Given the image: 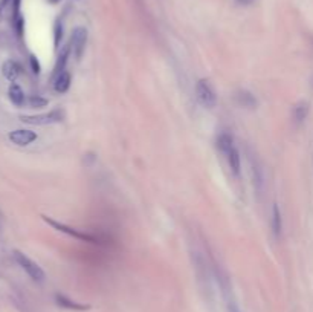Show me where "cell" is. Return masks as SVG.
Masks as SVG:
<instances>
[{
    "label": "cell",
    "instance_id": "obj_23",
    "mask_svg": "<svg viewBox=\"0 0 313 312\" xmlns=\"http://www.w3.org/2000/svg\"><path fill=\"white\" fill-rule=\"evenodd\" d=\"M234 312H235V311H234Z\"/></svg>",
    "mask_w": 313,
    "mask_h": 312
},
{
    "label": "cell",
    "instance_id": "obj_21",
    "mask_svg": "<svg viewBox=\"0 0 313 312\" xmlns=\"http://www.w3.org/2000/svg\"><path fill=\"white\" fill-rule=\"evenodd\" d=\"M9 2H11V0H2V2H0V3H2V6H6Z\"/></svg>",
    "mask_w": 313,
    "mask_h": 312
},
{
    "label": "cell",
    "instance_id": "obj_22",
    "mask_svg": "<svg viewBox=\"0 0 313 312\" xmlns=\"http://www.w3.org/2000/svg\"><path fill=\"white\" fill-rule=\"evenodd\" d=\"M47 2L54 5V3H58V2H61V0H47Z\"/></svg>",
    "mask_w": 313,
    "mask_h": 312
},
{
    "label": "cell",
    "instance_id": "obj_14",
    "mask_svg": "<svg viewBox=\"0 0 313 312\" xmlns=\"http://www.w3.org/2000/svg\"><path fill=\"white\" fill-rule=\"evenodd\" d=\"M70 44H66L63 49L60 51V55L57 58V63H55V67H54V77H57L60 72L66 70V64L69 61V57H70Z\"/></svg>",
    "mask_w": 313,
    "mask_h": 312
},
{
    "label": "cell",
    "instance_id": "obj_3",
    "mask_svg": "<svg viewBox=\"0 0 313 312\" xmlns=\"http://www.w3.org/2000/svg\"><path fill=\"white\" fill-rule=\"evenodd\" d=\"M14 259L18 263V267L25 271L34 282H43L44 280V271L41 270V267H38L37 263L29 259L26 254H23L21 251H14Z\"/></svg>",
    "mask_w": 313,
    "mask_h": 312
},
{
    "label": "cell",
    "instance_id": "obj_1",
    "mask_svg": "<svg viewBox=\"0 0 313 312\" xmlns=\"http://www.w3.org/2000/svg\"><path fill=\"white\" fill-rule=\"evenodd\" d=\"M43 218V221L46 222V224H49L52 228H55L57 231H60V233H64V234H67V236H70V237H75L77 241H81V242H87V244H101V239L98 237V236H95V234H87V233H84V231H80V230H77V228H72V227H69V225H66V224H61V222H58V221H54L52 218H49V216H41Z\"/></svg>",
    "mask_w": 313,
    "mask_h": 312
},
{
    "label": "cell",
    "instance_id": "obj_17",
    "mask_svg": "<svg viewBox=\"0 0 313 312\" xmlns=\"http://www.w3.org/2000/svg\"><path fill=\"white\" fill-rule=\"evenodd\" d=\"M28 104L31 106V107H34V109H40V107H44V106H47V100L46 98H41V97H31L29 100H28Z\"/></svg>",
    "mask_w": 313,
    "mask_h": 312
},
{
    "label": "cell",
    "instance_id": "obj_5",
    "mask_svg": "<svg viewBox=\"0 0 313 312\" xmlns=\"http://www.w3.org/2000/svg\"><path fill=\"white\" fill-rule=\"evenodd\" d=\"M86 44H87V29L84 26H77L72 31L70 37V51L75 55V58H81L86 51Z\"/></svg>",
    "mask_w": 313,
    "mask_h": 312
},
{
    "label": "cell",
    "instance_id": "obj_2",
    "mask_svg": "<svg viewBox=\"0 0 313 312\" xmlns=\"http://www.w3.org/2000/svg\"><path fill=\"white\" fill-rule=\"evenodd\" d=\"M23 123L26 124H34V126H49V124H57L61 123L64 119V112L61 109H54L47 113H40V115H26L20 118Z\"/></svg>",
    "mask_w": 313,
    "mask_h": 312
},
{
    "label": "cell",
    "instance_id": "obj_19",
    "mask_svg": "<svg viewBox=\"0 0 313 312\" xmlns=\"http://www.w3.org/2000/svg\"><path fill=\"white\" fill-rule=\"evenodd\" d=\"M29 60H31V66H32V72H34V74H40V64H38L37 58L32 55Z\"/></svg>",
    "mask_w": 313,
    "mask_h": 312
},
{
    "label": "cell",
    "instance_id": "obj_12",
    "mask_svg": "<svg viewBox=\"0 0 313 312\" xmlns=\"http://www.w3.org/2000/svg\"><path fill=\"white\" fill-rule=\"evenodd\" d=\"M2 70H3L5 78L14 83V81L18 78V75H20L21 67H20V64H18L17 61H14V60H6V61L3 63V66H2Z\"/></svg>",
    "mask_w": 313,
    "mask_h": 312
},
{
    "label": "cell",
    "instance_id": "obj_6",
    "mask_svg": "<svg viewBox=\"0 0 313 312\" xmlns=\"http://www.w3.org/2000/svg\"><path fill=\"white\" fill-rule=\"evenodd\" d=\"M37 139V133L32 130H26V129H18V130H12L9 133V141L15 146L20 147H26L29 144H32Z\"/></svg>",
    "mask_w": 313,
    "mask_h": 312
},
{
    "label": "cell",
    "instance_id": "obj_8",
    "mask_svg": "<svg viewBox=\"0 0 313 312\" xmlns=\"http://www.w3.org/2000/svg\"><path fill=\"white\" fill-rule=\"evenodd\" d=\"M72 77L69 70H63L57 77H54V89L57 93H66L70 87Z\"/></svg>",
    "mask_w": 313,
    "mask_h": 312
},
{
    "label": "cell",
    "instance_id": "obj_18",
    "mask_svg": "<svg viewBox=\"0 0 313 312\" xmlns=\"http://www.w3.org/2000/svg\"><path fill=\"white\" fill-rule=\"evenodd\" d=\"M61 37H63V28H61V23L58 20L57 25H55V47H58V44L61 41Z\"/></svg>",
    "mask_w": 313,
    "mask_h": 312
},
{
    "label": "cell",
    "instance_id": "obj_20",
    "mask_svg": "<svg viewBox=\"0 0 313 312\" xmlns=\"http://www.w3.org/2000/svg\"><path fill=\"white\" fill-rule=\"evenodd\" d=\"M235 2H237L238 5H242V6H248V5L254 3L255 0H235Z\"/></svg>",
    "mask_w": 313,
    "mask_h": 312
},
{
    "label": "cell",
    "instance_id": "obj_16",
    "mask_svg": "<svg viewBox=\"0 0 313 312\" xmlns=\"http://www.w3.org/2000/svg\"><path fill=\"white\" fill-rule=\"evenodd\" d=\"M235 146L234 144V138L229 135V133H222L219 138H217V147L219 150L222 152V155H225L229 149H232Z\"/></svg>",
    "mask_w": 313,
    "mask_h": 312
},
{
    "label": "cell",
    "instance_id": "obj_10",
    "mask_svg": "<svg viewBox=\"0 0 313 312\" xmlns=\"http://www.w3.org/2000/svg\"><path fill=\"white\" fill-rule=\"evenodd\" d=\"M235 101L238 106L246 107V109H254L257 106V98L249 92V90H238L235 93Z\"/></svg>",
    "mask_w": 313,
    "mask_h": 312
},
{
    "label": "cell",
    "instance_id": "obj_4",
    "mask_svg": "<svg viewBox=\"0 0 313 312\" xmlns=\"http://www.w3.org/2000/svg\"><path fill=\"white\" fill-rule=\"evenodd\" d=\"M196 97H197L199 103L206 109H212V107H215V104H217V95L214 92V87L205 78L199 80L196 84Z\"/></svg>",
    "mask_w": 313,
    "mask_h": 312
},
{
    "label": "cell",
    "instance_id": "obj_11",
    "mask_svg": "<svg viewBox=\"0 0 313 312\" xmlns=\"http://www.w3.org/2000/svg\"><path fill=\"white\" fill-rule=\"evenodd\" d=\"M55 300H57V305L64 308V309H70V311H87L89 306L87 305H83V303H78L75 300H72L63 294H57L55 296Z\"/></svg>",
    "mask_w": 313,
    "mask_h": 312
},
{
    "label": "cell",
    "instance_id": "obj_15",
    "mask_svg": "<svg viewBox=\"0 0 313 312\" xmlns=\"http://www.w3.org/2000/svg\"><path fill=\"white\" fill-rule=\"evenodd\" d=\"M272 231H274L275 239L281 237V233H283V218H281L280 207L277 204H274V208H272Z\"/></svg>",
    "mask_w": 313,
    "mask_h": 312
},
{
    "label": "cell",
    "instance_id": "obj_7",
    "mask_svg": "<svg viewBox=\"0 0 313 312\" xmlns=\"http://www.w3.org/2000/svg\"><path fill=\"white\" fill-rule=\"evenodd\" d=\"M223 156L226 158V162H228V165H229L231 172H232L235 176H238V175H240V170H242V159H240V153H238L237 147L234 146V147L229 149Z\"/></svg>",
    "mask_w": 313,
    "mask_h": 312
},
{
    "label": "cell",
    "instance_id": "obj_9",
    "mask_svg": "<svg viewBox=\"0 0 313 312\" xmlns=\"http://www.w3.org/2000/svg\"><path fill=\"white\" fill-rule=\"evenodd\" d=\"M309 112H310V104L307 101H300L294 106L292 109V116H294V121L297 124H303L307 116H309Z\"/></svg>",
    "mask_w": 313,
    "mask_h": 312
},
{
    "label": "cell",
    "instance_id": "obj_13",
    "mask_svg": "<svg viewBox=\"0 0 313 312\" xmlns=\"http://www.w3.org/2000/svg\"><path fill=\"white\" fill-rule=\"evenodd\" d=\"M8 97H9V101L14 104V106H17V107H20V106H23L25 104V92H23V89L17 84V83H12L11 86H9V90H8Z\"/></svg>",
    "mask_w": 313,
    "mask_h": 312
}]
</instances>
